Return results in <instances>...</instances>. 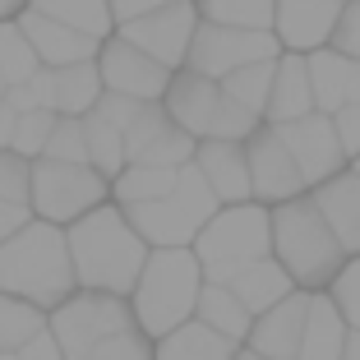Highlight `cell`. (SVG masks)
<instances>
[{"label": "cell", "mask_w": 360, "mask_h": 360, "mask_svg": "<svg viewBox=\"0 0 360 360\" xmlns=\"http://www.w3.org/2000/svg\"><path fill=\"white\" fill-rule=\"evenodd\" d=\"M65 250H70L79 291L120 300H129L139 273H143V259H148V245L134 236V226L125 222V212L111 199L93 208L88 217H79L75 226H65Z\"/></svg>", "instance_id": "obj_1"}, {"label": "cell", "mask_w": 360, "mask_h": 360, "mask_svg": "<svg viewBox=\"0 0 360 360\" xmlns=\"http://www.w3.org/2000/svg\"><path fill=\"white\" fill-rule=\"evenodd\" d=\"M75 268L65 250V231L32 217L28 226L0 245V296H14L23 305L51 314L56 305L75 296Z\"/></svg>", "instance_id": "obj_2"}, {"label": "cell", "mask_w": 360, "mask_h": 360, "mask_svg": "<svg viewBox=\"0 0 360 360\" xmlns=\"http://www.w3.org/2000/svg\"><path fill=\"white\" fill-rule=\"evenodd\" d=\"M268 255L291 277V286H296V291H309V296H314V291H328L338 268L347 264L342 245L333 240V231L314 212L309 194L268 208Z\"/></svg>", "instance_id": "obj_3"}, {"label": "cell", "mask_w": 360, "mask_h": 360, "mask_svg": "<svg viewBox=\"0 0 360 360\" xmlns=\"http://www.w3.org/2000/svg\"><path fill=\"white\" fill-rule=\"evenodd\" d=\"M199 291H203V273L190 250H148L143 273L129 291L134 328L148 342H162L167 333H176L180 323L194 319Z\"/></svg>", "instance_id": "obj_4"}, {"label": "cell", "mask_w": 360, "mask_h": 360, "mask_svg": "<svg viewBox=\"0 0 360 360\" xmlns=\"http://www.w3.org/2000/svg\"><path fill=\"white\" fill-rule=\"evenodd\" d=\"M222 203L212 199V190L203 185V176L190 162V167L176 171L171 194H162L153 203H139V208H120V212H125V222L134 226V236L148 250H190L194 236L208 226V217Z\"/></svg>", "instance_id": "obj_5"}, {"label": "cell", "mask_w": 360, "mask_h": 360, "mask_svg": "<svg viewBox=\"0 0 360 360\" xmlns=\"http://www.w3.org/2000/svg\"><path fill=\"white\" fill-rule=\"evenodd\" d=\"M190 255L199 259V273L208 286H226L240 268L268 259V208L264 203H236L217 208L199 236Z\"/></svg>", "instance_id": "obj_6"}, {"label": "cell", "mask_w": 360, "mask_h": 360, "mask_svg": "<svg viewBox=\"0 0 360 360\" xmlns=\"http://www.w3.org/2000/svg\"><path fill=\"white\" fill-rule=\"evenodd\" d=\"M162 111H167V120L176 129H185L194 143H212V139L245 143V139L264 125V120H255L250 111H240V106L222 93V84L199 79V75H190V70H176V75H171Z\"/></svg>", "instance_id": "obj_7"}, {"label": "cell", "mask_w": 360, "mask_h": 360, "mask_svg": "<svg viewBox=\"0 0 360 360\" xmlns=\"http://www.w3.org/2000/svg\"><path fill=\"white\" fill-rule=\"evenodd\" d=\"M111 199V185L93 167H70V162L37 158L28 171V212L46 226H75L93 208Z\"/></svg>", "instance_id": "obj_8"}, {"label": "cell", "mask_w": 360, "mask_h": 360, "mask_svg": "<svg viewBox=\"0 0 360 360\" xmlns=\"http://www.w3.org/2000/svg\"><path fill=\"white\" fill-rule=\"evenodd\" d=\"M134 328V314H129V300L120 296H97V291H75V296L56 305L46 314V333L56 338L65 360H84L97 342L116 338V333Z\"/></svg>", "instance_id": "obj_9"}, {"label": "cell", "mask_w": 360, "mask_h": 360, "mask_svg": "<svg viewBox=\"0 0 360 360\" xmlns=\"http://www.w3.org/2000/svg\"><path fill=\"white\" fill-rule=\"evenodd\" d=\"M277 56H282V46H277L273 32H236V28H217V23L199 19L190 51H185V70L222 84L226 75H236L245 65H264V60H277Z\"/></svg>", "instance_id": "obj_10"}, {"label": "cell", "mask_w": 360, "mask_h": 360, "mask_svg": "<svg viewBox=\"0 0 360 360\" xmlns=\"http://www.w3.org/2000/svg\"><path fill=\"white\" fill-rule=\"evenodd\" d=\"M199 28V5L194 0H176L167 10H153L134 23H120L116 37L134 51H143L148 60H158L167 75L185 70V51H190V37Z\"/></svg>", "instance_id": "obj_11"}, {"label": "cell", "mask_w": 360, "mask_h": 360, "mask_svg": "<svg viewBox=\"0 0 360 360\" xmlns=\"http://www.w3.org/2000/svg\"><path fill=\"white\" fill-rule=\"evenodd\" d=\"M240 148H245V167H250V199L255 203L277 208V203H286V199L309 194L305 180H300V171H296V162H291V153L282 148V139H277L273 125H259Z\"/></svg>", "instance_id": "obj_12"}, {"label": "cell", "mask_w": 360, "mask_h": 360, "mask_svg": "<svg viewBox=\"0 0 360 360\" xmlns=\"http://www.w3.org/2000/svg\"><path fill=\"white\" fill-rule=\"evenodd\" d=\"M97 79H102V93H116V97H129V102H162L167 97V84L171 75L162 70L158 60H148L143 51H134V46H125L111 32L102 46H97Z\"/></svg>", "instance_id": "obj_13"}, {"label": "cell", "mask_w": 360, "mask_h": 360, "mask_svg": "<svg viewBox=\"0 0 360 360\" xmlns=\"http://www.w3.org/2000/svg\"><path fill=\"white\" fill-rule=\"evenodd\" d=\"M194 143L185 129H176L162 111V102L143 106L134 125L125 129V167H158V171H180L194 162Z\"/></svg>", "instance_id": "obj_14"}, {"label": "cell", "mask_w": 360, "mask_h": 360, "mask_svg": "<svg viewBox=\"0 0 360 360\" xmlns=\"http://www.w3.org/2000/svg\"><path fill=\"white\" fill-rule=\"evenodd\" d=\"M273 129H277V139H282V148L291 153V162H296L305 190H314V185L333 180L338 171H347V158H342V148H338V134H333L328 116L309 111V116L291 120V125H273Z\"/></svg>", "instance_id": "obj_15"}, {"label": "cell", "mask_w": 360, "mask_h": 360, "mask_svg": "<svg viewBox=\"0 0 360 360\" xmlns=\"http://www.w3.org/2000/svg\"><path fill=\"white\" fill-rule=\"evenodd\" d=\"M338 10L333 0H273V37L286 56H309L323 51L338 28Z\"/></svg>", "instance_id": "obj_16"}, {"label": "cell", "mask_w": 360, "mask_h": 360, "mask_svg": "<svg viewBox=\"0 0 360 360\" xmlns=\"http://www.w3.org/2000/svg\"><path fill=\"white\" fill-rule=\"evenodd\" d=\"M305 309H309V291H291L282 305H273L268 314H259L250 323L245 351H255L259 360H296L300 333H305Z\"/></svg>", "instance_id": "obj_17"}, {"label": "cell", "mask_w": 360, "mask_h": 360, "mask_svg": "<svg viewBox=\"0 0 360 360\" xmlns=\"http://www.w3.org/2000/svg\"><path fill=\"white\" fill-rule=\"evenodd\" d=\"M309 203L333 231V240L342 245V255L360 259V180L351 171H338L333 180L309 190Z\"/></svg>", "instance_id": "obj_18"}, {"label": "cell", "mask_w": 360, "mask_h": 360, "mask_svg": "<svg viewBox=\"0 0 360 360\" xmlns=\"http://www.w3.org/2000/svg\"><path fill=\"white\" fill-rule=\"evenodd\" d=\"M14 23H19L23 42L32 46V56H37V65H42V70H65V65H88V60H97V46H102V42H93V37H84V32L60 28V23L42 19L37 10H23Z\"/></svg>", "instance_id": "obj_19"}, {"label": "cell", "mask_w": 360, "mask_h": 360, "mask_svg": "<svg viewBox=\"0 0 360 360\" xmlns=\"http://www.w3.org/2000/svg\"><path fill=\"white\" fill-rule=\"evenodd\" d=\"M194 171L203 176V185L212 190V199L222 208H236V203H255L250 199V167H245V148L240 143H199L194 148Z\"/></svg>", "instance_id": "obj_20"}, {"label": "cell", "mask_w": 360, "mask_h": 360, "mask_svg": "<svg viewBox=\"0 0 360 360\" xmlns=\"http://www.w3.org/2000/svg\"><path fill=\"white\" fill-rule=\"evenodd\" d=\"M314 97H309V75H305V56H277L273 65V88H268L264 106V125H291V120L309 116Z\"/></svg>", "instance_id": "obj_21"}, {"label": "cell", "mask_w": 360, "mask_h": 360, "mask_svg": "<svg viewBox=\"0 0 360 360\" xmlns=\"http://www.w3.org/2000/svg\"><path fill=\"white\" fill-rule=\"evenodd\" d=\"M226 291L245 305V314H250V319H259V314H268L273 305H282L296 286H291V277H286L282 268L273 264V255H268V259H259V264L240 268V273L226 282Z\"/></svg>", "instance_id": "obj_22"}, {"label": "cell", "mask_w": 360, "mask_h": 360, "mask_svg": "<svg viewBox=\"0 0 360 360\" xmlns=\"http://www.w3.org/2000/svg\"><path fill=\"white\" fill-rule=\"evenodd\" d=\"M342 347H347V323L333 309V300L323 291H314L305 309V333H300L296 360H342Z\"/></svg>", "instance_id": "obj_23"}, {"label": "cell", "mask_w": 360, "mask_h": 360, "mask_svg": "<svg viewBox=\"0 0 360 360\" xmlns=\"http://www.w3.org/2000/svg\"><path fill=\"white\" fill-rule=\"evenodd\" d=\"M28 10H37L42 19L60 23V28H70V32H84L93 42H106V37L116 32L106 0H28Z\"/></svg>", "instance_id": "obj_24"}, {"label": "cell", "mask_w": 360, "mask_h": 360, "mask_svg": "<svg viewBox=\"0 0 360 360\" xmlns=\"http://www.w3.org/2000/svg\"><path fill=\"white\" fill-rule=\"evenodd\" d=\"M236 342L217 338L212 328H203V323H180L176 333H167L162 342H153V360H231L236 356Z\"/></svg>", "instance_id": "obj_25"}, {"label": "cell", "mask_w": 360, "mask_h": 360, "mask_svg": "<svg viewBox=\"0 0 360 360\" xmlns=\"http://www.w3.org/2000/svg\"><path fill=\"white\" fill-rule=\"evenodd\" d=\"M102 97V79H97V65H65L51 70V111L56 116H88Z\"/></svg>", "instance_id": "obj_26"}, {"label": "cell", "mask_w": 360, "mask_h": 360, "mask_svg": "<svg viewBox=\"0 0 360 360\" xmlns=\"http://www.w3.org/2000/svg\"><path fill=\"white\" fill-rule=\"evenodd\" d=\"M194 323H203V328H212L217 338L245 347V338H250V323H255V319L245 314V305L231 296V291H226V286H208V282H203L199 305H194Z\"/></svg>", "instance_id": "obj_27"}, {"label": "cell", "mask_w": 360, "mask_h": 360, "mask_svg": "<svg viewBox=\"0 0 360 360\" xmlns=\"http://www.w3.org/2000/svg\"><path fill=\"white\" fill-rule=\"evenodd\" d=\"M203 23L236 32H273V0H194Z\"/></svg>", "instance_id": "obj_28"}, {"label": "cell", "mask_w": 360, "mask_h": 360, "mask_svg": "<svg viewBox=\"0 0 360 360\" xmlns=\"http://www.w3.org/2000/svg\"><path fill=\"white\" fill-rule=\"evenodd\" d=\"M176 185V171H158V167H125L111 180V203L116 208H139V203H153L162 194H171Z\"/></svg>", "instance_id": "obj_29"}, {"label": "cell", "mask_w": 360, "mask_h": 360, "mask_svg": "<svg viewBox=\"0 0 360 360\" xmlns=\"http://www.w3.org/2000/svg\"><path fill=\"white\" fill-rule=\"evenodd\" d=\"M84 120V148H88V167L111 185V180L125 171V139L111 125H102L97 116H79Z\"/></svg>", "instance_id": "obj_30"}, {"label": "cell", "mask_w": 360, "mask_h": 360, "mask_svg": "<svg viewBox=\"0 0 360 360\" xmlns=\"http://www.w3.org/2000/svg\"><path fill=\"white\" fill-rule=\"evenodd\" d=\"M273 65L277 60H264V65H245L236 75L222 79V93L231 97L240 111H250L255 120H264V106H268V88H273Z\"/></svg>", "instance_id": "obj_31"}, {"label": "cell", "mask_w": 360, "mask_h": 360, "mask_svg": "<svg viewBox=\"0 0 360 360\" xmlns=\"http://www.w3.org/2000/svg\"><path fill=\"white\" fill-rule=\"evenodd\" d=\"M42 328H46L42 309L23 305V300H14V296H0V351H5V356H14L23 342H32Z\"/></svg>", "instance_id": "obj_32"}, {"label": "cell", "mask_w": 360, "mask_h": 360, "mask_svg": "<svg viewBox=\"0 0 360 360\" xmlns=\"http://www.w3.org/2000/svg\"><path fill=\"white\" fill-rule=\"evenodd\" d=\"M42 65H37V56H32V46L23 42L19 23H0V79H5V88L10 84H28L32 75H37Z\"/></svg>", "instance_id": "obj_33"}, {"label": "cell", "mask_w": 360, "mask_h": 360, "mask_svg": "<svg viewBox=\"0 0 360 360\" xmlns=\"http://www.w3.org/2000/svg\"><path fill=\"white\" fill-rule=\"evenodd\" d=\"M323 296H328L333 309L342 314L347 333H360V259H347V264L338 268V277L328 282Z\"/></svg>", "instance_id": "obj_34"}, {"label": "cell", "mask_w": 360, "mask_h": 360, "mask_svg": "<svg viewBox=\"0 0 360 360\" xmlns=\"http://www.w3.org/2000/svg\"><path fill=\"white\" fill-rule=\"evenodd\" d=\"M46 162H70V167H88V148H84V120L75 116H56L51 139L42 148Z\"/></svg>", "instance_id": "obj_35"}, {"label": "cell", "mask_w": 360, "mask_h": 360, "mask_svg": "<svg viewBox=\"0 0 360 360\" xmlns=\"http://www.w3.org/2000/svg\"><path fill=\"white\" fill-rule=\"evenodd\" d=\"M51 125H56V111H28V116L14 120V139H10V153H19L23 162H37L51 139Z\"/></svg>", "instance_id": "obj_36"}, {"label": "cell", "mask_w": 360, "mask_h": 360, "mask_svg": "<svg viewBox=\"0 0 360 360\" xmlns=\"http://www.w3.org/2000/svg\"><path fill=\"white\" fill-rule=\"evenodd\" d=\"M28 171H32V162H23L10 148H0V203L28 208Z\"/></svg>", "instance_id": "obj_37"}, {"label": "cell", "mask_w": 360, "mask_h": 360, "mask_svg": "<svg viewBox=\"0 0 360 360\" xmlns=\"http://www.w3.org/2000/svg\"><path fill=\"white\" fill-rule=\"evenodd\" d=\"M84 360H153V342L139 328H125V333H116V338L97 342Z\"/></svg>", "instance_id": "obj_38"}, {"label": "cell", "mask_w": 360, "mask_h": 360, "mask_svg": "<svg viewBox=\"0 0 360 360\" xmlns=\"http://www.w3.org/2000/svg\"><path fill=\"white\" fill-rule=\"evenodd\" d=\"M328 51L347 56V60H360V0H347L338 10V28H333Z\"/></svg>", "instance_id": "obj_39"}, {"label": "cell", "mask_w": 360, "mask_h": 360, "mask_svg": "<svg viewBox=\"0 0 360 360\" xmlns=\"http://www.w3.org/2000/svg\"><path fill=\"white\" fill-rule=\"evenodd\" d=\"M143 111V102H129V97H116V93H102L97 97V106L88 111V116H97L102 125H111L120 139H125V129L134 125V116Z\"/></svg>", "instance_id": "obj_40"}, {"label": "cell", "mask_w": 360, "mask_h": 360, "mask_svg": "<svg viewBox=\"0 0 360 360\" xmlns=\"http://www.w3.org/2000/svg\"><path fill=\"white\" fill-rule=\"evenodd\" d=\"M333 120V134H338V148H342V158H360V106H342L338 116H328Z\"/></svg>", "instance_id": "obj_41"}, {"label": "cell", "mask_w": 360, "mask_h": 360, "mask_svg": "<svg viewBox=\"0 0 360 360\" xmlns=\"http://www.w3.org/2000/svg\"><path fill=\"white\" fill-rule=\"evenodd\" d=\"M167 5H176V0H106V10H111V23H134V19H143V14H153V10H167Z\"/></svg>", "instance_id": "obj_42"}, {"label": "cell", "mask_w": 360, "mask_h": 360, "mask_svg": "<svg viewBox=\"0 0 360 360\" xmlns=\"http://www.w3.org/2000/svg\"><path fill=\"white\" fill-rule=\"evenodd\" d=\"M14 360H65V356H60V347H56V338L42 328L32 342H23V347L14 351Z\"/></svg>", "instance_id": "obj_43"}, {"label": "cell", "mask_w": 360, "mask_h": 360, "mask_svg": "<svg viewBox=\"0 0 360 360\" xmlns=\"http://www.w3.org/2000/svg\"><path fill=\"white\" fill-rule=\"evenodd\" d=\"M32 222V212L28 208H14V203H0V245L10 240L19 226H28Z\"/></svg>", "instance_id": "obj_44"}, {"label": "cell", "mask_w": 360, "mask_h": 360, "mask_svg": "<svg viewBox=\"0 0 360 360\" xmlns=\"http://www.w3.org/2000/svg\"><path fill=\"white\" fill-rule=\"evenodd\" d=\"M342 106H360V60H347L342 70Z\"/></svg>", "instance_id": "obj_45"}, {"label": "cell", "mask_w": 360, "mask_h": 360, "mask_svg": "<svg viewBox=\"0 0 360 360\" xmlns=\"http://www.w3.org/2000/svg\"><path fill=\"white\" fill-rule=\"evenodd\" d=\"M14 120H19V116H14L10 106L0 102V148H10V139H14Z\"/></svg>", "instance_id": "obj_46"}, {"label": "cell", "mask_w": 360, "mask_h": 360, "mask_svg": "<svg viewBox=\"0 0 360 360\" xmlns=\"http://www.w3.org/2000/svg\"><path fill=\"white\" fill-rule=\"evenodd\" d=\"M23 10H28V0H0V23H10V19H19Z\"/></svg>", "instance_id": "obj_47"}, {"label": "cell", "mask_w": 360, "mask_h": 360, "mask_svg": "<svg viewBox=\"0 0 360 360\" xmlns=\"http://www.w3.org/2000/svg\"><path fill=\"white\" fill-rule=\"evenodd\" d=\"M342 360H360V333H347V347H342Z\"/></svg>", "instance_id": "obj_48"}, {"label": "cell", "mask_w": 360, "mask_h": 360, "mask_svg": "<svg viewBox=\"0 0 360 360\" xmlns=\"http://www.w3.org/2000/svg\"><path fill=\"white\" fill-rule=\"evenodd\" d=\"M231 360H259V356H255V351H245V347H240V351H236Z\"/></svg>", "instance_id": "obj_49"}, {"label": "cell", "mask_w": 360, "mask_h": 360, "mask_svg": "<svg viewBox=\"0 0 360 360\" xmlns=\"http://www.w3.org/2000/svg\"><path fill=\"white\" fill-rule=\"evenodd\" d=\"M347 171H351V176L360 180V158H351V162H347Z\"/></svg>", "instance_id": "obj_50"}, {"label": "cell", "mask_w": 360, "mask_h": 360, "mask_svg": "<svg viewBox=\"0 0 360 360\" xmlns=\"http://www.w3.org/2000/svg\"><path fill=\"white\" fill-rule=\"evenodd\" d=\"M0 97H5V79H0Z\"/></svg>", "instance_id": "obj_51"}, {"label": "cell", "mask_w": 360, "mask_h": 360, "mask_svg": "<svg viewBox=\"0 0 360 360\" xmlns=\"http://www.w3.org/2000/svg\"><path fill=\"white\" fill-rule=\"evenodd\" d=\"M0 360H14V356H5V351H0Z\"/></svg>", "instance_id": "obj_52"}, {"label": "cell", "mask_w": 360, "mask_h": 360, "mask_svg": "<svg viewBox=\"0 0 360 360\" xmlns=\"http://www.w3.org/2000/svg\"><path fill=\"white\" fill-rule=\"evenodd\" d=\"M333 5H347V0H333Z\"/></svg>", "instance_id": "obj_53"}]
</instances>
